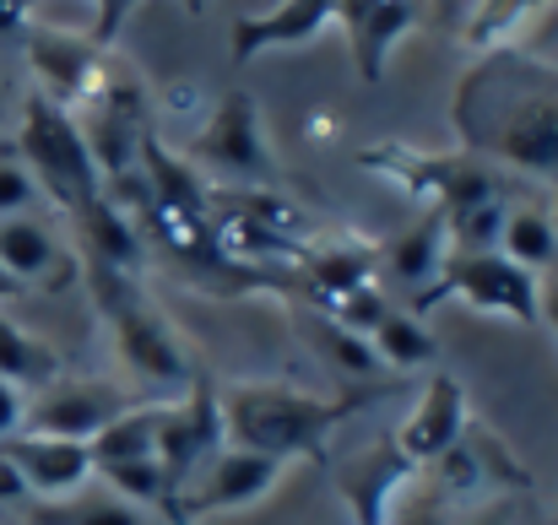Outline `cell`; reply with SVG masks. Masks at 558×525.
Segmentation results:
<instances>
[{
	"label": "cell",
	"mask_w": 558,
	"mask_h": 525,
	"mask_svg": "<svg viewBox=\"0 0 558 525\" xmlns=\"http://www.w3.org/2000/svg\"><path fill=\"white\" fill-rule=\"evenodd\" d=\"M456 125L483 163L558 184V87L526 60H494L456 93Z\"/></svg>",
	"instance_id": "cell-1"
},
{
	"label": "cell",
	"mask_w": 558,
	"mask_h": 525,
	"mask_svg": "<svg viewBox=\"0 0 558 525\" xmlns=\"http://www.w3.org/2000/svg\"><path fill=\"white\" fill-rule=\"evenodd\" d=\"M390 390L396 379L364 384V390H331V395H315L282 379H233V384H217V412H222L228 444H244L293 466V461H320L326 439L364 406L385 401Z\"/></svg>",
	"instance_id": "cell-2"
},
{
	"label": "cell",
	"mask_w": 558,
	"mask_h": 525,
	"mask_svg": "<svg viewBox=\"0 0 558 525\" xmlns=\"http://www.w3.org/2000/svg\"><path fill=\"white\" fill-rule=\"evenodd\" d=\"M87 277L98 288V309L109 320V337H114L125 374L153 390H185L201 368L180 342V331L169 326V315L136 293V277H120V271H87Z\"/></svg>",
	"instance_id": "cell-3"
},
{
	"label": "cell",
	"mask_w": 558,
	"mask_h": 525,
	"mask_svg": "<svg viewBox=\"0 0 558 525\" xmlns=\"http://www.w3.org/2000/svg\"><path fill=\"white\" fill-rule=\"evenodd\" d=\"M16 163L33 174V184L65 206V211H82L87 200L104 195V174L82 142V125L71 109H60L54 98L44 93H27L22 103V125H16Z\"/></svg>",
	"instance_id": "cell-4"
},
{
	"label": "cell",
	"mask_w": 558,
	"mask_h": 525,
	"mask_svg": "<svg viewBox=\"0 0 558 525\" xmlns=\"http://www.w3.org/2000/svg\"><path fill=\"white\" fill-rule=\"evenodd\" d=\"M359 163L369 174L401 184L423 211H466V206H483V200H505V184L499 169L483 163L477 152H412L401 142H385V147H364Z\"/></svg>",
	"instance_id": "cell-5"
},
{
	"label": "cell",
	"mask_w": 558,
	"mask_h": 525,
	"mask_svg": "<svg viewBox=\"0 0 558 525\" xmlns=\"http://www.w3.org/2000/svg\"><path fill=\"white\" fill-rule=\"evenodd\" d=\"M439 298H461L466 309L510 320V326H543V277L521 271L499 249H477V255H456L450 249L428 304H439Z\"/></svg>",
	"instance_id": "cell-6"
},
{
	"label": "cell",
	"mask_w": 558,
	"mask_h": 525,
	"mask_svg": "<svg viewBox=\"0 0 558 525\" xmlns=\"http://www.w3.org/2000/svg\"><path fill=\"white\" fill-rule=\"evenodd\" d=\"M190 163H206L228 179H244V190H271L277 184V163L266 147V125L250 93H222L217 109L206 114L201 136L190 142Z\"/></svg>",
	"instance_id": "cell-7"
},
{
	"label": "cell",
	"mask_w": 558,
	"mask_h": 525,
	"mask_svg": "<svg viewBox=\"0 0 558 525\" xmlns=\"http://www.w3.org/2000/svg\"><path fill=\"white\" fill-rule=\"evenodd\" d=\"M125 406H136V395L114 379H93V374H60L44 390L27 395L22 412V434H54V439H82L93 444Z\"/></svg>",
	"instance_id": "cell-8"
},
{
	"label": "cell",
	"mask_w": 558,
	"mask_h": 525,
	"mask_svg": "<svg viewBox=\"0 0 558 525\" xmlns=\"http://www.w3.org/2000/svg\"><path fill=\"white\" fill-rule=\"evenodd\" d=\"M228 444L222 434V412H217V384L206 374H195L180 395H169L163 406V428H158V461L174 477V488L185 493L195 472Z\"/></svg>",
	"instance_id": "cell-9"
},
{
	"label": "cell",
	"mask_w": 558,
	"mask_h": 525,
	"mask_svg": "<svg viewBox=\"0 0 558 525\" xmlns=\"http://www.w3.org/2000/svg\"><path fill=\"white\" fill-rule=\"evenodd\" d=\"M288 477V461L277 455H260V450H244V444H222L180 493L185 504V521L195 525L201 515H228V510H244V504H260L277 483Z\"/></svg>",
	"instance_id": "cell-10"
},
{
	"label": "cell",
	"mask_w": 558,
	"mask_h": 525,
	"mask_svg": "<svg viewBox=\"0 0 558 525\" xmlns=\"http://www.w3.org/2000/svg\"><path fill=\"white\" fill-rule=\"evenodd\" d=\"M22 49H27V65L38 76L33 93L54 98L60 109H82L98 82H104V60L109 49H98L93 38L82 33H60V27H27L22 33Z\"/></svg>",
	"instance_id": "cell-11"
},
{
	"label": "cell",
	"mask_w": 558,
	"mask_h": 525,
	"mask_svg": "<svg viewBox=\"0 0 558 525\" xmlns=\"http://www.w3.org/2000/svg\"><path fill=\"white\" fill-rule=\"evenodd\" d=\"M466 423H472V417H466V390H461V379L445 374V368H428V384L417 390V401H412V412L401 417V428L390 434V444L407 455L412 472H423V466H434L450 444H461Z\"/></svg>",
	"instance_id": "cell-12"
},
{
	"label": "cell",
	"mask_w": 558,
	"mask_h": 525,
	"mask_svg": "<svg viewBox=\"0 0 558 525\" xmlns=\"http://www.w3.org/2000/svg\"><path fill=\"white\" fill-rule=\"evenodd\" d=\"M0 455L11 461V472L22 477L27 499L49 504V499H71L82 488H93L98 466L93 450L82 439H54V434H11L0 439Z\"/></svg>",
	"instance_id": "cell-13"
},
{
	"label": "cell",
	"mask_w": 558,
	"mask_h": 525,
	"mask_svg": "<svg viewBox=\"0 0 558 525\" xmlns=\"http://www.w3.org/2000/svg\"><path fill=\"white\" fill-rule=\"evenodd\" d=\"M76 255L60 244V233L44 217H5L0 222V277L22 293H60L76 282Z\"/></svg>",
	"instance_id": "cell-14"
},
{
	"label": "cell",
	"mask_w": 558,
	"mask_h": 525,
	"mask_svg": "<svg viewBox=\"0 0 558 525\" xmlns=\"http://www.w3.org/2000/svg\"><path fill=\"white\" fill-rule=\"evenodd\" d=\"M412 466H407V455L390 444V439H379V444H364L359 455H348V461H337L331 466V483H337V493L348 499V510H353V525H385L396 515V499L412 488Z\"/></svg>",
	"instance_id": "cell-15"
},
{
	"label": "cell",
	"mask_w": 558,
	"mask_h": 525,
	"mask_svg": "<svg viewBox=\"0 0 558 525\" xmlns=\"http://www.w3.org/2000/svg\"><path fill=\"white\" fill-rule=\"evenodd\" d=\"M337 22L348 33L353 65L364 82H385L390 49L423 22V0H337Z\"/></svg>",
	"instance_id": "cell-16"
},
{
	"label": "cell",
	"mask_w": 558,
	"mask_h": 525,
	"mask_svg": "<svg viewBox=\"0 0 558 525\" xmlns=\"http://www.w3.org/2000/svg\"><path fill=\"white\" fill-rule=\"evenodd\" d=\"M331 22H337V0H277L271 11L239 16L233 33H228L233 65H250V60H260V54H271V49L315 44Z\"/></svg>",
	"instance_id": "cell-17"
},
{
	"label": "cell",
	"mask_w": 558,
	"mask_h": 525,
	"mask_svg": "<svg viewBox=\"0 0 558 525\" xmlns=\"http://www.w3.org/2000/svg\"><path fill=\"white\" fill-rule=\"evenodd\" d=\"M445 260H450V222H445V211H423L407 233H396V239L385 244V266H390V277H401L407 288L423 293L417 309H428V293H434Z\"/></svg>",
	"instance_id": "cell-18"
},
{
	"label": "cell",
	"mask_w": 558,
	"mask_h": 525,
	"mask_svg": "<svg viewBox=\"0 0 558 525\" xmlns=\"http://www.w3.org/2000/svg\"><path fill=\"white\" fill-rule=\"evenodd\" d=\"M299 326H304V337H310V352L342 379V390H364V384H385V379H390V374L379 368V357H374L369 337L337 326V320L320 315V309L299 315Z\"/></svg>",
	"instance_id": "cell-19"
},
{
	"label": "cell",
	"mask_w": 558,
	"mask_h": 525,
	"mask_svg": "<svg viewBox=\"0 0 558 525\" xmlns=\"http://www.w3.org/2000/svg\"><path fill=\"white\" fill-rule=\"evenodd\" d=\"M369 347L385 374H423V368L439 363L434 331H428L423 315H412V309H385V320L369 331Z\"/></svg>",
	"instance_id": "cell-20"
},
{
	"label": "cell",
	"mask_w": 558,
	"mask_h": 525,
	"mask_svg": "<svg viewBox=\"0 0 558 525\" xmlns=\"http://www.w3.org/2000/svg\"><path fill=\"white\" fill-rule=\"evenodd\" d=\"M499 255L515 260L532 277L558 271V233L548 206H505V228H499Z\"/></svg>",
	"instance_id": "cell-21"
},
{
	"label": "cell",
	"mask_w": 558,
	"mask_h": 525,
	"mask_svg": "<svg viewBox=\"0 0 558 525\" xmlns=\"http://www.w3.org/2000/svg\"><path fill=\"white\" fill-rule=\"evenodd\" d=\"M60 374H65V357L0 309V379L16 384L22 395H33V390H44V384L60 379Z\"/></svg>",
	"instance_id": "cell-22"
},
{
	"label": "cell",
	"mask_w": 558,
	"mask_h": 525,
	"mask_svg": "<svg viewBox=\"0 0 558 525\" xmlns=\"http://www.w3.org/2000/svg\"><path fill=\"white\" fill-rule=\"evenodd\" d=\"M163 406L169 401H136L125 406L87 450H93V466H109V461H136V455H158V428H163Z\"/></svg>",
	"instance_id": "cell-23"
},
{
	"label": "cell",
	"mask_w": 558,
	"mask_h": 525,
	"mask_svg": "<svg viewBox=\"0 0 558 525\" xmlns=\"http://www.w3.org/2000/svg\"><path fill=\"white\" fill-rule=\"evenodd\" d=\"M27 525H147V515H142L136 504H125L120 493H93V488H82V493L49 499V504L33 499Z\"/></svg>",
	"instance_id": "cell-24"
},
{
	"label": "cell",
	"mask_w": 558,
	"mask_h": 525,
	"mask_svg": "<svg viewBox=\"0 0 558 525\" xmlns=\"http://www.w3.org/2000/svg\"><path fill=\"white\" fill-rule=\"evenodd\" d=\"M532 5H543V0H483L477 16H472V27H466V44H477V49L499 44V38H505Z\"/></svg>",
	"instance_id": "cell-25"
},
{
	"label": "cell",
	"mask_w": 558,
	"mask_h": 525,
	"mask_svg": "<svg viewBox=\"0 0 558 525\" xmlns=\"http://www.w3.org/2000/svg\"><path fill=\"white\" fill-rule=\"evenodd\" d=\"M38 200H44V190L33 184V174L16 158H0V222L5 217H27Z\"/></svg>",
	"instance_id": "cell-26"
},
{
	"label": "cell",
	"mask_w": 558,
	"mask_h": 525,
	"mask_svg": "<svg viewBox=\"0 0 558 525\" xmlns=\"http://www.w3.org/2000/svg\"><path fill=\"white\" fill-rule=\"evenodd\" d=\"M136 5H142V0H93V27H87V38H93L98 49H114V38H120V27L131 22Z\"/></svg>",
	"instance_id": "cell-27"
},
{
	"label": "cell",
	"mask_w": 558,
	"mask_h": 525,
	"mask_svg": "<svg viewBox=\"0 0 558 525\" xmlns=\"http://www.w3.org/2000/svg\"><path fill=\"white\" fill-rule=\"evenodd\" d=\"M22 412H27V395H22L16 384H5V379H0V439L22 434Z\"/></svg>",
	"instance_id": "cell-28"
},
{
	"label": "cell",
	"mask_w": 558,
	"mask_h": 525,
	"mask_svg": "<svg viewBox=\"0 0 558 525\" xmlns=\"http://www.w3.org/2000/svg\"><path fill=\"white\" fill-rule=\"evenodd\" d=\"M33 27V0H0V38H22Z\"/></svg>",
	"instance_id": "cell-29"
},
{
	"label": "cell",
	"mask_w": 558,
	"mask_h": 525,
	"mask_svg": "<svg viewBox=\"0 0 558 525\" xmlns=\"http://www.w3.org/2000/svg\"><path fill=\"white\" fill-rule=\"evenodd\" d=\"M472 525H521V521H515V504H510V499H494L488 510L472 515Z\"/></svg>",
	"instance_id": "cell-30"
},
{
	"label": "cell",
	"mask_w": 558,
	"mask_h": 525,
	"mask_svg": "<svg viewBox=\"0 0 558 525\" xmlns=\"http://www.w3.org/2000/svg\"><path fill=\"white\" fill-rule=\"evenodd\" d=\"M27 499V488H22V477L11 472V461L0 455V504H22Z\"/></svg>",
	"instance_id": "cell-31"
},
{
	"label": "cell",
	"mask_w": 558,
	"mask_h": 525,
	"mask_svg": "<svg viewBox=\"0 0 558 525\" xmlns=\"http://www.w3.org/2000/svg\"><path fill=\"white\" fill-rule=\"evenodd\" d=\"M543 326L558 337V271H548V277H543Z\"/></svg>",
	"instance_id": "cell-32"
},
{
	"label": "cell",
	"mask_w": 558,
	"mask_h": 525,
	"mask_svg": "<svg viewBox=\"0 0 558 525\" xmlns=\"http://www.w3.org/2000/svg\"><path fill=\"white\" fill-rule=\"evenodd\" d=\"M180 5H185L190 16H201V11H206V0H180Z\"/></svg>",
	"instance_id": "cell-33"
},
{
	"label": "cell",
	"mask_w": 558,
	"mask_h": 525,
	"mask_svg": "<svg viewBox=\"0 0 558 525\" xmlns=\"http://www.w3.org/2000/svg\"><path fill=\"white\" fill-rule=\"evenodd\" d=\"M548 211H554V233H558V184H554V206Z\"/></svg>",
	"instance_id": "cell-34"
},
{
	"label": "cell",
	"mask_w": 558,
	"mask_h": 525,
	"mask_svg": "<svg viewBox=\"0 0 558 525\" xmlns=\"http://www.w3.org/2000/svg\"><path fill=\"white\" fill-rule=\"evenodd\" d=\"M11 293H16V288H11V282H5V277H0V298H11Z\"/></svg>",
	"instance_id": "cell-35"
}]
</instances>
